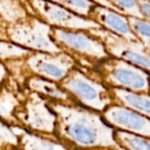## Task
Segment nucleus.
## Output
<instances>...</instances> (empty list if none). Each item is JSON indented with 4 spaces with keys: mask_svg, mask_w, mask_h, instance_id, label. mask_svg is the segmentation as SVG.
I'll return each mask as SVG.
<instances>
[{
    "mask_svg": "<svg viewBox=\"0 0 150 150\" xmlns=\"http://www.w3.org/2000/svg\"><path fill=\"white\" fill-rule=\"evenodd\" d=\"M23 88L35 92L50 100L65 103L73 102L69 95L59 87L57 82L36 76V75H30L24 80Z\"/></svg>",
    "mask_w": 150,
    "mask_h": 150,
    "instance_id": "14",
    "label": "nucleus"
},
{
    "mask_svg": "<svg viewBox=\"0 0 150 150\" xmlns=\"http://www.w3.org/2000/svg\"><path fill=\"white\" fill-rule=\"evenodd\" d=\"M104 45L110 57H117L150 71V54L139 40H131L103 28L88 30Z\"/></svg>",
    "mask_w": 150,
    "mask_h": 150,
    "instance_id": "8",
    "label": "nucleus"
},
{
    "mask_svg": "<svg viewBox=\"0 0 150 150\" xmlns=\"http://www.w3.org/2000/svg\"><path fill=\"white\" fill-rule=\"evenodd\" d=\"M32 13L53 28L73 30H89L101 28L93 20L78 15L49 0H28Z\"/></svg>",
    "mask_w": 150,
    "mask_h": 150,
    "instance_id": "9",
    "label": "nucleus"
},
{
    "mask_svg": "<svg viewBox=\"0 0 150 150\" xmlns=\"http://www.w3.org/2000/svg\"><path fill=\"white\" fill-rule=\"evenodd\" d=\"M114 103L123 105L150 118V95L118 88H110Z\"/></svg>",
    "mask_w": 150,
    "mask_h": 150,
    "instance_id": "15",
    "label": "nucleus"
},
{
    "mask_svg": "<svg viewBox=\"0 0 150 150\" xmlns=\"http://www.w3.org/2000/svg\"><path fill=\"white\" fill-rule=\"evenodd\" d=\"M8 81L0 86V118L11 125L20 127L15 111L24 98L26 89H20L19 86L11 85Z\"/></svg>",
    "mask_w": 150,
    "mask_h": 150,
    "instance_id": "12",
    "label": "nucleus"
},
{
    "mask_svg": "<svg viewBox=\"0 0 150 150\" xmlns=\"http://www.w3.org/2000/svg\"><path fill=\"white\" fill-rule=\"evenodd\" d=\"M102 114L105 121L115 129L150 138V118L135 110L112 103Z\"/></svg>",
    "mask_w": 150,
    "mask_h": 150,
    "instance_id": "10",
    "label": "nucleus"
},
{
    "mask_svg": "<svg viewBox=\"0 0 150 150\" xmlns=\"http://www.w3.org/2000/svg\"><path fill=\"white\" fill-rule=\"evenodd\" d=\"M92 1H94L95 3H96V4H98V5L110 7V8H111V9H114V8L110 6V4L107 1V0H92ZM114 10H115V9H114Z\"/></svg>",
    "mask_w": 150,
    "mask_h": 150,
    "instance_id": "26",
    "label": "nucleus"
},
{
    "mask_svg": "<svg viewBox=\"0 0 150 150\" xmlns=\"http://www.w3.org/2000/svg\"><path fill=\"white\" fill-rule=\"evenodd\" d=\"M114 138L125 150H150V138L115 129Z\"/></svg>",
    "mask_w": 150,
    "mask_h": 150,
    "instance_id": "17",
    "label": "nucleus"
},
{
    "mask_svg": "<svg viewBox=\"0 0 150 150\" xmlns=\"http://www.w3.org/2000/svg\"><path fill=\"white\" fill-rule=\"evenodd\" d=\"M6 26H7V23L2 19H0V40L9 41L7 37V34H6Z\"/></svg>",
    "mask_w": 150,
    "mask_h": 150,
    "instance_id": "25",
    "label": "nucleus"
},
{
    "mask_svg": "<svg viewBox=\"0 0 150 150\" xmlns=\"http://www.w3.org/2000/svg\"><path fill=\"white\" fill-rule=\"evenodd\" d=\"M49 1L55 3L74 13L81 16L88 17L96 5L92 0H49Z\"/></svg>",
    "mask_w": 150,
    "mask_h": 150,
    "instance_id": "20",
    "label": "nucleus"
},
{
    "mask_svg": "<svg viewBox=\"0 0 150 150\" xmlns=\"http://www.w3.org/2000/svg\"><path fill=\"white\" fill-rule=\"evenodd\" d=\"M20 150H71L55 134H38L16 126Z\"/></svg>",
    "mask_w": 150,
    "mask_h": 150,
    "instance_id": "13",
    "label": "nucleus"
},
{
    "mask_svg": "<svg viewBox=\"0 0 150 150\" xmlns=\"http://www.w3.org/2000/svg\"><path fill=\"white\" fill-rule=\"evenodd\" d=\"M33 14L28 5L21 0H0V19L13 23Z\"/></svg>",
    "mask_w": 150,
    "mask_h": 150,
    "instance_id": "16",
    "label": "nucleus"
},
{
    "mask_svg": "<svg viewBox=\"0 0 150 150\" xmlns=\"http://www.w3.org/2000/svg\"><path fill=\"white\" fill-rule=\"evenodd\" d=\"M56 115L55 136L71 150H125L115 140L113 128L102 112L74 102L48 100Z\"/></svg>",
    "mask_w": 150,
    "mask_h": 150,
    "instance_id": "1",
    "label": "nucleus"
},
{
    "mask_svg": "<svg viewBox=\"0 0 150 150\" xmlns=\"http://www.w3.org/2000/svg\"><path fill=\"white\" fill-rule=\"evenodd\" d=\"M0 150H20L16 126L0 118Z\"/></svg>",
    "mask_w": 150,
    "mask_h": 150,
    "instance_id": "19",
    "label": "nucleus"
},
{
    "mask_svg": "<svg viewBox=\"0 0 150 150\" xmlns=\"http://www.w3.org/2000/svg\"><path fill=\"white\" fill-rule=\"evenodd\" d=\"M149 92H150V88H149Z\"/></svg>",
    "mask_w": 150,
    "mask_h": 150,
    "instance_id": "29",
    "label": "nucleus"
},
{
    "mask_svg": "<svg viewBox=\"0 0 150 150\" xmlns=\"http://www.w3.org/2000/svg\"><path fill=\"white\" fill-rule=\"evenodd\" d=\"M132 31L146 50H150V22L144 19L127 16Z\"/></svg>",
    "mask_w": 150,
    "mask_h": 150,
    "instance_id": "21",
    "label": "nucleus"
},
{
    "mask_svg": "<svg viewBox=\"0 0 150 150\" xmlns=\"http://www.w3.org/2000/svg\"><path fill=\"white\" fill-rule=\"evenodd\" d=\"M51 38L58 48L71 56L81 64L94 67L98 62L110 57L103 42L88 30H73L51 27Z\"/></svg>",
    "mask_w": 150,
    "mask_h": 150,
    "instance_id": "4",
    "label": "nucleus"
},
{
    "mask_svg": "<svg viewBox=\"0 0 150 150\" xmlns=\"http://www.w3.org/2000/svg\"><path fill=\"white\" fill-rule=\"evenodd\" d=\"M82 69V68H81ZM109 88H118L137 93H148L150 75L142 68L123 59L109 57L92 67L83 69Z\"/></svg>",
    "mask_w": 150,
    "mask_h": 150,
    "instance_id": "2",
    "label": "nucleus"
},
{
    "mask_svg": "<svg viewBox=\"0 0 150 150\" xmlns=\"http://www.w3.org/2000/svg\"><path fill=\"white\" fill-rule=\"evenodd\" d=\"M48 100L35 92L26 89L24 98L15 111L20 127L38 134H54L56 115Z\"/></svg>",
    "mask_w": 150,
    "mask_h": 150,
    "instance_id": "7",
    "label": "nucleus"
},
{
    "mask_svg": "<svg viewBox=\"0 0 150 150\" xmlns=\"http://www.w3.org/2000/svg\"><path fill=\"white\" fill-rule=\"evenodd\" d=\"M32 51L11 41L0 40V61L5 64L12 61L24 59Z\"/></svg>",
    "mask_w": 150,
    "mask_h": 150,
    "instance_id": "18",
    "label": "nucleus"
},
{
    "mask_svg": "<svg viewBox=\"0 0 150 150\" xmlns=\"http://www.w3.org/2000/svg\"><path fill=\"white\" fill-rule=\"evenodd\" d=\"M10 78V72L6 67V65L0 61V86L6 82Z\"/></svg>",
    "mask_w": 150,
    "mask_h": 150,
    "instance_id": "24",
    "label": "nucleus"
},
{
    "mask_svg": "<svg viewBox=\"0 0 150 150\" xmlns=\"http://www.w3.org/2000/svg\"><path fill=\"white\" fill-rule=\"evenodd\" d=\"M8 40L34 51L57 53L62 51L51 38V27L34 14L7 23Z\"/></svg>",
    "mask_w": 150,
    "mask_h": 150,
    "instance_id": "5",
    "label": "nucleus"
},
{
    "mask_svg": "<svg viewBox=\"0 0 150 150\" xmlns=\"http://www.w3.org/2000/svg\"><path fill=\"white\" fill-rule=\"evenodd\" d=\"M58 85L74 103L99 112L114 103L110 88L79 66L74 67Z\"/></svg>",
    "mask_w": 150,
    "mask_h": 150,
    "instance_id": "3",
    "label": "nucleus"
},
{
    "mask_svg": "<svg viewBox=\"0 0 150 150\" xmlns=\"http://www.w3.org/2000/svg\"><path fill=\"white\" fill-rule=\"evenodd\" d=\"M21 2H23V3H25L26 5H28V0H21ZM29 8V7H28Z\"/></svg>",
    "mask_w": 150,
    "mask_h": 150,
    "instance_id": "28",
    "label": "nucleus"
},
{
    "mask_svg": "<svg viewBox=\"0 0 150 150\" xmlns=\"http://www.w3.org/2000/svg\"><path fill=\"white\" fill-rule=\"evenodd\" d=\"M107 1L120 13L143 19L137 0H107Z\"/></svg>",
    "mask_w": 150,
    "mask_h": 150,
    "instance_id": "22",
    "label": "nucleus"
},
{
    "mask_svg": "<svg viewBox=\"0 0 150 150\" xmlns=\"http://www.w3.org/2000/svg\"><path fill=\"white\" fill-rule=\"evenodd\" d=\"M21 64L20 74L24 80L30 75H36L57 83L78 66L74 58L64 51L50 53L33 50L21 61Z\"/></svg>",
    "mask_w": 150,
    "mask_h": 150,
    "instance_id": "6",
    "label": "nucleus"
},
{
    "mask_svg": "<svg viewBox=\"0 0 150 150\" xmlns=\"http://www.w3.org/2000/svg\"><path fill=\"white\" fill-rule=\"evenodd\" d=\"M88 18L96 21L101 28L131 40H139L132 31L126 16L110 7L96 4L91 10Z\"/></svg>",
    "mask_w": 150,
    "mask_h": 150,
    "instance_id": "11",
    "label": "nucleus"
},
{
    "mask_svg": "<svg viewBox=\"0 0 150 150\" xmlns=\"http://www.w3.org/2000/svg\"><path fill=\"white\" fill-rule=\"evenodd\" d=\"M137 1L143 19L150 22V1L148 0H137Z\"/></svg>",
    "mask_w": 150,
    "mask_h": 150,
    "instance_id": "23",
    "label": "nucleus"
},
{
    "mask_svg": "<svg viewBox=\"0 0 150 150\" xmlns=\"http://www.w3.org/2000/svg\"><path fill=\"white\" fill-rule=\"evenodd\" d=\"M93 150H113V149H110V148H98V149H93Z\"/></svg>",
    "mask_w": 150,
    "mask_h": 150,
    "instance_id": "27",
    "label": "nucleus"
}]
</instances>
